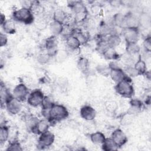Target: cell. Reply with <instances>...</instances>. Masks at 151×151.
<instances>
[{"label":"cell","mask_w":151,"mask_h":151,"mask_svg":"<svg viewBox=\"0 0 151 151\" xmlns=\"http://www.w3.org/2000/svg\"><path fill=\"white\" fill-rule=\"evenodd\" d=\"M50 125V122L46 119L39 120L35 126V127L32 129L31 132L36 134H41V133L48 130Z\"/></svg>","instance_id":"14"},{"label":"cell","mask_w":151,"mask_h":151,"mask_svg":"<svg viewBox=\"0 0 151 151\" xmlns=\"http://www.w3.org/2000/svg\"><path fill=\"white\" fill-rule=\"evenodd\" d=\"M143 46L146 51L148 52H150V50H151L150 36H147L146 37V38L144 40L143 42Z\"/></svg>","instance_id":"40"},{"label":"cell","mask_w":151,"mask_h":151,"mask_svg":"<svg viewBox=\"0 0 151 151\" xmlns=\"http://www.w3.org/2000/svg\"><path fill=\"white\" fill-rule=\"evenodd\" d=\"M29 93L27 86L24 83H21L15 86L12 91V95L14 98L22 102L27 101Z\"/></svg>","instance_id":"6"},{"label":"cell","mask_w":151,"mask_h":151,"mask_svg":"<svg viewBox=\"0 0 151 151\" xmlns=\"http://www.w3.org/2000/svg\"><path fill=\"white\" fill-rule=\"evenodd\" d=\"M101 147L105 151H113L119 149L118 146L111 137L106 138L104 142L101 144Z\"/></svg>","instance_id":"24"},{"label":"cell","mask_w":151,"mask_h":151,"mask_svg":"<svg viewBox=\"0 0 151 151\" xmlns=\"http://www.w3.org/2000/svg\"><path fill=\"white\" fill-rule=\"evenodd\" d=\"M122 33L126 42H137L139 37V28H124Z\"/></svg>","instance_id":"8"},{"label":"cell","mask_w":151,"mask_h":151,"mask_svg":"<svg viewBox=\"0 0 151 151\" xmlns=\"http://www.w3.org/2000/svg\"><path fill=\"white\" fill-rule=\"evenodd\" d=\"M110 4L114 6V7H117L119 6L120 5H121L122 4V1H118V0H113V1H109Z\"/></svg>","instance_id":"44"},{"label":"cell","mask_w":151,"mask_h":151,"mask_svg":"<svg viewBox=\"0 0 151 151\" xmlns=\"http://www.w3.org/2000/svg\"><path fill=\"white\" fill-rule=\"evenodd\" d=\"M1 27L4 32L6 34H12L16 31V27L13 19H6Z\"/></svg>","instance_id":"20"},{"label":"cell","mask_w":151,"mask_h":151,"mask_svg":"<svg viewBox=\"0 0 151 151\" xmlns=\"http://www.w3.org/2000/svg\"><path fill=\"white\" fill-rule=\"evenodd\" d=\"M52 18L54 21H58L64 25L67 22L69 17L67 15L66 12H64L63 10L58 9L53 12Z\"/></svg>","instance_id":"21"},{"label":"cell","mask_w":151,"mask_h":151,"mask_svg":"<svg viewBox=\"0 0 151 151\" xmlns=\"http://www.w3.org/2000/svg\"><path fill=\"white\" fill-rule=\"evenodd\" d=\"M109 76L116 84L123 80L127 77L121 67L111 68Z\"/></svg>","instance_id":"15"},{"label":"cell","mask_w":151,"mask_h":151,"mask_svg":"<svg viewBox=\"0 0 151 151\" xmlns=\"http://www.w3.org/2000/svg\"><path fill=\"white\" fill-rule=\"evenodd\" d=\"M55 140L54 134L49 130H47L41 134L38 139V146L44 149L51 146Z\"/></svg>","instance_id":"7"},{"label":"cell","mask_w":151,"mask_h":151,"mask_svg":"<svg viewBox=\"0 0 151 151\" xmlns=\"http://www.w3.org/2000/svg\"><path fill=\"white\" fill-rule=\"evenodd\" d=\"M80 116L87 121L94 120L96 116V110L90 105H84L80 109Z\"/></svg>","instance_id":"12"},{"label":"cell","mask_w":151,"mask_h":151,"mask_svg":"<svg viewBox=\"0 0 151 151\" xmlns=\"http://www.w3.org/2000/svg\"><path fill=\"white\" fill-rule=\"evenodd\" d=\"M130 107L129 110L130 114H133L137 113L142 109L143 104L141 100L137 99H132L130 101Z\"/></svg>","instance_id":"23"},{"label":"cell","mask_w":151,"mask_h":151,"mask_svg":"<svg viewBox=\"0 0 151 151\" xmlns=\"http://www.w3.org/2000/svg\"><path fill=\"white\" fill-rule=\"evenodd\" d=\"M69 6L76 15L75 19L76 21H80L86 18L87 9L81 1H72L69 4Z\"/></svg>","instance_id":"5"},{"label":"cell","mask_w":151,"mask_h":151,"mask_svg":"<svg viewBox=\"0 0 151 151\" xmlns=\"http://www.w3.org/2000/svg\"><path fill=\"white\" fill-rule=\"evenodd\" d=\"M110 137L116 143L119 147L123 146L127 142V137L126 134L120 129L114 130L112 132Z\"/></svg>","instance_id":"11"},{"label":"cell","mask_w":151,"mask_h":151,"mask_svg":"<svg viewBox=\"0 0 151 151\" xmlns=\"http://www.w3.org/2000/svg\"><path fill=\"white\" fill-rule=\"evenodd\" d=\"M65 43L67 47L73 51L79 50L81 46V43L74 35L65 38Z\"/></svg>","instance_id":"18"},{"label":"cell","mask_w":151,"mask_h":151,"mask_svg":"<svg viewBox=\"0 0 151 151\" xmlns=\"http://www.w3.org/2000/svg\"><path fill=\"white\" fill-rule=\"evenodd\" d=\"M109 48V47L108 46L105 40H101L99 41L96 45L97 51L102 55L107 51Z\"/></svg>","instance_id":"36"},{"label":"cell","mask_w":151,"mask_h":151,"mask_svg":"<svg viewBox=\"0 0 151 151\" xmlns=\"http://www.w3.org/2000/svg\"><path fill=\"white\" fill-rule=\"evenodd\" d=\"M23 149L21 143L17 140H12L9 142V145L6 149V150L8 151H21Z\"/></svg>","instance_id":"34"},{"label":"cell","mask_w":151,"mask_h":151,"mask_svg":"<svg viewBox=\"0 0 151 151\" xmlns=\"http://www.w3.org/2000/svg\"><path fill=\"white\" fill-rule=\"evenodd\" d=\"M12 18L14 21L29 25L34 22V15L29 8L21 7L15 10L12 13Z\"/></svg>","instance_id":"2"},{"label":"cell","mask_w":151,"mask_h":151,"mask_svg":"<svg viewBox=\"0 0 151 151\" xmlns=\"http://www.w3.org/2000/svg\"><path fill=\"white\" fill-rule=\"evenodd\" d=\"M139 27L141 26L143 28H147L150 25V17L147 13H142L138 17Z\"/></svg>","instance_id":"26"},{"label":"cell","mask_w":151,"mask_h":151,"mask_svg":"<svg viewBox=\"0 0 151 151\" xmlns=\"http://www.w3.org/2000/svg\"><path fill=\"white\" fill-rule=\"evenodd\" d=\"M106 106L110 111H113L117 109L116 103L114 101H108L106 103Z\"/></svg>","instance_id":"42"},{"label":"cell","mask_w":151,"mask_h":151,"mask_svg":"<svg viewBox=\"0 0 151 151\" xmlns=\"http://www.w3.org/2000/svg\"><path fill=\"white\" fill-rule=\"evenodd\" d=\"M114 88L117 93L124 98H131L134 93L132 81L128 76L123 80L117 83Z\"/></svg>","instance_id":"3"},{"label":"cell","mask_w":151,"mask_h":151,"mask_svg":"<svg viewBox=\"0 0 151 151\" xmlns=\"http://www.w3.org/2000/svg\"><path fill=\"white\" fill-rule=\"evenodd\" d=\"M124 15L122 13H117L112 18L113 25L120 28H124Z\"/></svg>","instance_id":"27"},{"label":"cell","mask_w":151,"mask_h":151,"mask_svg":"<svg viewBox=\"0 0 151 151\" xmlns=\"http://www.w3.org/2000/svg\"><path fill=\"white\" fill-rule=\"evenodd\" d=\"M106 138L104 134L99 131L93 132L90 135V139L91 142L96 145H101Z\"/></svg>","instance_id":"22"},{"label":"cell","mask_w":151,"mask_h":151,"mask_svg":"<svg viewBox=\"0 0 151 151\" xmlns=\"http://www.w3.org/2000/svg\"><path fill=\"white\" fill-rule=\"evenodd\" d=\"M44 47L47 54L51 57H54L58 51V41L55 36L51 35L48 37L44 43Z\"/></svg>","instance_id":"9"},{"label":"cell","mask_w":151,"mask_h":151,"mask_svg":"<svg viewBox=\"0 0 151 151\" xmlns=\"http://www.w3.org/2000/svg\"><path fill=\"white\" fill-rule=\"evenodd\" d=\"M45 96L41 89H35L29 93L27 102L28 105L32 107L41 106Z\"/></svg>","instance_id":"4"},{"label":"cell","mask_w":151,"mask_h":151,"mask_svg":"<svg viewBox=\"0 0 151 151\" xmlns=\"http://www.w3.org/2000/svg\"><path fill=\"white\" fill-rule=\"evenodd\" d=\"M50 58H51V57L47 54V52H46V53L42 52V53L38 55L37 60H38V63H40V64H44L47 63L50 61Z\"/></svg>","instance_id":"37"},{"label":"cell","mask_w":151,"mask_h":151,"mask_svg":"<svg viewBox=\"0 0 151 151\" xmlns=\"http://www.w3.org/2000/svg\"><path fill=\"white\" fill-rule=\"evenodd\" d=\"M125 50L130 55H137L140 51V47L137 42H126Z\"/></svg>","instance_id":"25"},{"label":"cell","mask_w":151,"mask_h":151,"mask_svg":"<svg viewBox=\"0 0 151 151\" xmlns=\"http://www.w3.org/2000/svg\"><path fill=\"white\" fill-rule=\"evenodd\" d=\"M134 67L137 71L139 74L144 75L147 71V66L145 61L139 58L133 64Z\"/></svg>","instance_id":"28"},{"label":"cell","mask_w":151,"mask_h":151,"mask_svg":"<svg viewBox=\"0 0 151 151\" xmlns=\"http://www.w3.org/2000/svg\"><path fill=\"white\" fill-rule=\"evenodd\" d=\"M10 130L5 124L1 125L0 128V143L3 144L5 143L9 138Z\"/></svg>","instance_id":"29"},{"label":"cell","mask_w":151,"mask_h":151,"mask_svg":"<svg viewBox=\"0 0 151 151\" xmlns=\"http://www.w3.org/2000/svg\"><path fill=\"white\" fill-rule=\"evenodd\" d=\"M68 116L69 112L64 106L54 103L49 110L47 120L50 123H55L65 120L68 117Z\"/></svg>","instance_id":"1"},{"label":"cell","mask_w":151,"mask_h":151,"mask_svg":"<svg viewBox=\"0 0 151 151\" xmlns=\"http://www.w3.org/2000/svg\"><path fill=\"white\" fill-rule=\"evenodd\" d=\"M96 71L100 75L107 77L109 76L110 73V68L109 65V64H98L96 67Z\"/></svg>","instance_id":"31"},{"label":"cell","mask_w":151,"mask_h":151,"mask_svg":"<svg viewBox=\"0 0 151 151\" xmlns=\"http://www.w3.org/2000/svg\"><path fill=\"white\" fill-rule=\"evenodd\" d=\"M34 22L35 24L36 27L38 29H44V28L46 27L47 22H46L45 19L42 18L40 17V18H38V19H37L36 21H34Z\"/></svg>","instance_id":"41"},{"label":"cell","mask_w":151,"mask_h":151,"mask_svg":"<svg viewBox=\"0 0 151 151\" xmlns=\"http://www.w3.org/2000/svg\"><path fill=\"white\" fill-rule=\"evenodd\" d=\"M89 61L86 57H81L78 58L77 61V67L81 71L84 73H87L89 69Z\"/></svg>","instance_id":"30"},{"label":"cell","mask_w":151,"mask_h":151,"mask_svg":"<svg viewBox=\"0 0 151 151\" xmlns=\"http://www.w3.org/2000/svg\"><path fill=\"white\" fill-rule=\"evenodd\" d=\"M54 103L51 98L48 96H45L44 99L41 104V111H49L50 109L54 105Z\"/></svg>","instance_id":"32"},{"label":"cell","mask_w":151,"mask_h":151,"mask_svg":"<svg viewBox=\"0 0 151 151\" xmlns=\"http://www.w3.org/2000/svg\"><path fill=\"white\" fill-rule=\"evenodd\" d=\"M49 29L51 33L52 34V35L57 37L62 34L64 29V24L53 20L50 24Z\"/></svg>","instance_id":"16"},{"label":"cell","mask_w":151,"mask_h":151,"mask_svg":"<svg viewBox=\"0 0 151 151\" xmlns=\"http://www.w3.org/2000/svg\"><path fill=\"white\" fill-rule=\"evenodd\" d=\"M68 53L65 50H58L55 55L54 56L56 58V60L62 62L67 57Z\"/></svg>","instance_id":"38"},{"label":"cell","mask_w":151,"mask_h":151,"mask_svg":"<svg viewBox=\"0 0 151 151\" xmlns=\"http://www.w3.org/2000/svg\"><path fill=\"white\" fill-rule=\"evenodd\" d=\"M5 107L9 114L16 115L21 111L22 105L21 101L12 97L5 103Z\"/></svg>","instance_id":"10"},{"label":"cell","mask_w":151,"mask_h":151,"mask_svg":"<svg viewBox=\"0 0 151 151\" xmlns=\"http://www.w3.org/2000/svg\"><path fill=\"white\" fill-rule=\"evenodd\" d=\"M79 40L80 42L81 43V45L84 44L87 41V36L83 32H77L76 33H74V34Z\"/></svg>","instance_id":"39"},{"label":"cell","mask_w":151,"mask_h":151,"mask_svg":"<svg viewBox=\"0 0 151 151\" xmlns=\"http://www.w3.org/2000/svg\"><path fill=\"white\" fill-rule=\"evenodd\" d=\"M124 28H139L138 17L132 12L124 15Z\"/></svg>","instance_id":"13"},{"label":"cell","mask_w":151,"mask_h":151,"mask_svg":"<svg viewBox=\"0 0 151 151\" xmlns=\"http://www.w3.org/2000/svg\"><path fill=\"white\" fill-rule=\"evenodd\" d=\"M6 18L5 15H4V14H1V25L6 21Z\"/></svg>","instance_id":"45"},{"label":"cell","mask_w":151,"mask_h":151,"mask_svg":"<svg viewBox=\"0 0 151 151\" xmlns=\"http://www.w3.org/2000/svg\"><path fill=\"white\" fill-rule=\"evenodd\" d=\"M108 46L110 48H116L118 47L121 44V38L118 34H113L107 37L105 40Z\"/></svg>","instance_id":"17"},{"label":"cell","mask_w":151,"mask_h":151,"mask_svg":"<svg viewBox=\"0 0 151 151\" xmlns=\"http://www.w3.org/2000/svg\"><path fill=\"white\" fill-rule=\"evenodd\" d=\"M8 42V37L4 32L0 33V46L1 47L5 46Z\"/></svg>","instance_id":"43"},{"label":"cell","mask_w":151,"mask_h":151,"mask_svg":"<svg viewBox=\"0 0 151 151\" xmlns=\"http://www.w3.org/2000/svg\"><path fill=\"white\" fill-rule=\"evenodd\" d=\"M124 72L126 74L127 76L129 77L130 78L136 77L138 76H140L137 72V71L135 69L133 65H126L123 70Z\"/></svg>","instance_id":"35"},{"label":"cell","mask_w":151,"mask_h":151,"mask_svg":"<svg viewBox=\"0 0 151 151\" xmlns=\"http://www.w3.org/2000/svg\"><path fill=\"white\" fill-rule=\"evenodd\" d=\"M104 57L107 60H116L119 58V55L116 52V50L113 48H109L107 51L103 54Z\"/></svg>","instance_id":"33"},{"label":"cell","mask_w":151,"mask_h":151,"mask_svg":"<svg viewBox=\"0 0 151 151\" xmlns=\"http://www.w3.org/2000/svg\"><path fill=\"white\" fill-rule=\"evenodd\" d=\"M12 97L13 95L10 93L9 89L4 84H1L0 88V99L1 106L3 105L5 106V103Z\"/></svg>","instance_id":"19"}]
</instances>
